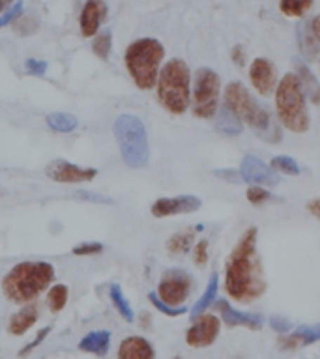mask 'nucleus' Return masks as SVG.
<instances>
[{
  "label": "nucleus",
  "mask_w": 320,
  "mask_h": 359,
  "mask_svg": "<svg viewBox=\"0 0 320 359\" xmlns=\"http://www.w3.org/2000/svg\"><path fill=\"white\" fill-rule=\"evenodd\" d=\"M199 230H202V224L195 226V229H185L182 232H176L174 236H171L167 241V251L168 255H185L193 247V241H195V236Z\"/></svg>",
  "instance_id": "4be33fe9"
},
{
  "label": "nucleus",
  "mask_w": 320,
  "mask_h": 359,
  "mask_svg": "<svg viewBox=\"0 0 320 359\" xmlns=\"http://www.w3.org/2000/svg\"><path fill=\"white\" fill-rule=\"evenodd\" d=\"M215 176L218 178H221L223 182H232V184H240V182H244V178H241L240 170H230V168H221V170H215Z\"/></svg>",
  "instance_id": "ea45409f"
},
{
  "label": "nucleus",
  "mask_w": 320,
  "mask_h": 359,
  "mask_svg": "<svg viewBox=\"0 0 320 359\" xmlns=\"http://www.w3.org/2000/svg\"><path fill=\"white\" fill-rule=\"evenodd\" d=\"M277 120L292 133H305L309 129L307 95L296 73H286L275 88Z\"/></svg>",
  "instance_id": "7ed1b4c3"
},
{
  "label": "nucleus",
  "mask_w": 320,
  "mask_h": 359,
  "mask_svg": "<svg viewBox=\"0 0 320 359\" xmlns=\"http://www.w3.org/2000/svg\"><path fill=\"white\" fill-rule=\"evenodd\" d=\"M67 296H69V290H67L66 285H55L47 294V307H49L51 313H60L62 309L66 307Z\"/></svg>",
  "instance_id": "bb28decb"
},
{
  "label": "nucleus",
  "mask_w": 320,
  "mask_h": 359,
  "mask_svg": "<svg viewBox=\"0 0 320 359\" xmlns=\"http://www.w3.org/2000/svg\"><path fill=\"white\" fill-rule=\"evenodd\" d=\"M21 13H22V2H21V0H17L15 4L11 6L10 10L6 11L4 15L0 17V28L8 27V25H10V22L17 21V19H19V17H21Z\"/></svg>",
  "instance_id": "f704fd0d"
},
{
  "label": "nucleus",
  "mask_w": 320,
  "mask_h": 359,
  "mask_svg": "<svg viewBox=\"0 0 320 359\" xmlns=\"http://www.w3.org/2000/svg\"><path fill=\"white\" fill-rule=\"evenodd\" d=\"M45 176L58 184H83L98 176V170L92 167H79L66 159H55L45 167Z\"/></svg>",
  "instance_id": "9d476101"
},
{
  "label": "nucleus",
  "mask_w": 320,
  "mask_h": 359,
  "mask_svg": "<svg viewBox=\"0 0 320 359\" xmlns=\"http://www.w3.org/2000/svg\"><path fill=\"white\" fill-rule=\"evenodd\" d=\"M39 28V21L34 15L30 17H19L15 22V32L19 36H27V34H34Z\"/></svg>",
  "instance_id": "473e14b6"
},
{
  "label": "nucleus",
  "mask_w": 320,
  "mask_h": 359,
  "mask_svg": "<svg viewBox=\"0 0 320 359\" xmlns=\"http://www.w3.org/2000/svg\"><path fill=\"white\" fill-rule=\"evenodd\" d=\"M320 341V324L300 325L296 331H288V335L281 337L279 344L283 350H294V348L309 346Z\"/></svg>",
  "instance_id": "f3484780"
},
{
  "label": "nucleus",
  "mask_w": 320,
  "mask_h": 359,
  "mask_svg": "<svg viewBox=\"0 0 320 359\" xmlns=\"http://www.w3.org/2000/svg\"><path fill=\"white\" fill-rule=\"evenodd\" d=\"M101 251H103V245L98 241H84V243L73 247V255H77V257H92V255H100Z\"/></svg>",
  "instance_id": "72a5a7b5"
},
{
  "label": "nucleus",
  "mask_w": 320,
  "mask_h": 359,
  "mask_svg": "<svg viewBox=\"0 0 320 359\" xmlns=\"http://www.w3.org/2000/svg\"><path fill=\"white\" fill-rule=\"evenodd\" d=\"M311 32H313V36L320 41V15H316L313 19V22H311Z\"/></svg>",
  "instance_id": "c03bdc74"
},
{
  "label": "nucleus",
  "mask_w": 320,
  "mask_h": 359,
  "mask_svg": "<svg viewBox=\"0 0 320 359\" xmlns=\"http://www.w3.org/2000/svg\"><path fill=\"white\" fill-rule=\"evenodd\" d=\"M49 333H51V325H47V327H44V330H41V331H38V335L34 337V341L28 342L27 346L22 348L21 352H19V355H27L28 352H32L34 348L39 346V344H41V342H44L45 339H47V335H49Z\"/></svg>",
  "instance_id": "e433bc0d"
},
{
  "label": "nucleus",
  "mask_w": 320,
  "mask_h": 359,
  "mask_svg": "<svg viewBox=\"0 0 320 359\" xmlns=\"http://www.w3.org/2000/svg\"><path fill=\"white\" fill-rule=\"evenodd\" d=\"M240 174L247 184L264 185V187H272V185L279 184V178H277L272 165H266L262 159H258L251 154L241 159Z\"/></svg>",
  "instance_id": "ddd939ff"
},
{
  "label": "nucleus",
  "mask_w": 320,
  "mask_h": 359,
  "mask_svg": "<svg viewBox=\"0 0 320 359\" xmlns=\"http://www.w3.org/2000/svg\"><path fill=\"white\" fill-rule=\"evenodd\" d=\"M163 58H165V47L159 39L140 38L129 43L124 55V62L137 88L152 90L156 86Z\"/></svg>",
  "instance_id": "20e7f679"
},
{
  "label": "nucleus",
  "mask_w": 320,
  "mask_h": 359,
  "mask_svg": "<svg viewBox=\"0 0 320 359\" xmlns=\"http://www.w3.org/2000/svg\"><path fill=\"white\" fill-rule=\"evenodd\" d=\"M249 81L260 95H269L277 88V67L268 58H255L249 66Z\"/></svg>",
  "instance_id": "4468645a"
},
{
  "label": "nucleus",
  "mask_w": 320,
  "mask_h": 359,
  "mask_svg": "<svg viewBox=\"0 0 320 359\" xmlns=\"http://www.w3.org/2000/svg\"><path fill=\"white\" fill-rule=\"evenodd\" d=\"M193 262L195 266H204L208 262V241L201 240L193 247Z\"/></svg>",
  "instance_id": "c9c22d12"
},
{
  "label": "nucleus",
  "mask_w": 320,
  "mask_h": 359,
  "mask_svg": "<svg viewBox=\"0 0 320 359\" xmlns=\"http://www.w3.org/2000/svg\"><path fill=\"white\" fill-rule=\"evenodd\" d=\"M109 296H111V302L112 305H114V309L118 311V314H120L126 322H133V309H131L129 302L126 299V296H124L122 288L118 285H112L111 288H109Z\"/></svg>",
  "instance_id": "393cba45"
},
{
  "label": "nucleus",
  "mask_w": 320,
  "mask_h": 359,
  "mask_svg": "<svg viewBox=\"0 0 320 359\" xmlns=\"http://www.w3.org/2000/svg\"><path fill=\"white\" fill-rule=\"evenodd\" d=\"M10 2H11V0H0V13L4 11V8H6V6H8V4H10Z\"/></svg>",
  "instance_id": "a18cd8bd"
},
{
  "label": "nucleus",
  "mask_w": 320,
  "mask_h": 359,
  "mask_svg": "<svg viewBox=\"0 0 320 359\" xmlns=\"http://www.w3.org/2000/svg\"><path fill=\"white\" fill-rule=\"evenodd\" d=\"M274 196L269 193L268 189H264V185H251L249 189H247V201L251 202V204H264V202L272 201Z\"/></svg>",
  "instance_id": "2f4dec72"
},
{
  "label": "nucleus",
  "mask_w": 320,
  "mask_h": 359,
  "mask_svg": "<svg viewBox=\"0 0 320 359\" xmlns=\"http://www.w3.org/2000/svg\"><path fill=\"white\" fill-rule=\"evenodd\" d=\"M25 66H27V72L30 73V75H36V77L45 75V72H47V62L36 60V58H28Z\"/></svg>",
  "instance_id": "58836bf2"
},
{
  "label": "nucleus",
  "mask_w": 320,
  "mask_h": 359,
  "mask_svg": "<svg viewBox=\"0 0 320 359\" xmlns=\"http://www.w3.org/2000/svg\"><path fill=\"white\" fill-rule=\"evenodd\" d=\"M45 122L56 133H72L73 129H77L79 120L69 112H51L45 118Z\"/></svg>",
  "instance_id": "b1692460"
},
{
  "label": "nucleus",
  "mask_w": 320,
  "mask_h": 359,
  "mask_svg": "<svg viewBox=\"0 0 320 359\" xmlns=\"http://www.w3.org/2000/svg\"><path fill=\"white\" fill-rule=\"evenodd\" d=\"M218 286H219V275L218 271H213V273L210 275V279H208L204 294H202L201 299H199V302L193 305V309H191V318L195 320L196 316H201V314L204 313V311H206L213 302H215V296H218Z\"/></svg>",
  "instance_id": "5701e85b"
},
{
  "label": "nucleus",
  "mask_w": 320,
  "mask_h": 359,
  "mask_svg": "<svg viewBox=\"0 0 320 359\" xmlns=\"http://www.w3.org/2000/svg\"><path fill=\"white\" fill-rule=\"evenodd\" d=\"M111 47H112V34L109 30L105 32H101L98 38L94 39V43H92V50H94V55L101 60H107L109 55H111Z\"/></svg>",
  "instance_id": "7c9ffc66"
},
{
  "label": "nucleus",
  "mask_w": 320,
  "mask_h": 359,
  "mask_svg": "<svg viewBox=\"0 0 320 359\" xmlns=\"http://www.w3.org/2000/svg\"><path fill=\"white\" fill-rule=\"evenodd\" d=\"M257 234L255 226L247 229L225 262V290L234 302L244 305L253 303L266 292Z\"/></svg>",
  "instance_id": "f257e3e1"
},
{
  "label": "nucleus",
  "mask_w": 320,
  "mask_h": 359,
  "mask_svg": "<svg viewBox=\"0 0 320 359\" xmlns=\"http://www.w3.org/2000/svg\"><path fill=\"white\" fill-rule=\"evenodd\" d=\"M111 344V333L107 330L90 331L88 335H84L79 342V350L83 352L95 353V355H105Z\"/></svg>",
  "instance_id": "aec40b11"
},
{
  "label": "nucleus",
  "mask_w": 320,
  "mask_h": 359,
  "mask_svg": "<svg viewBox=\"0 0 320 359\" xmlns=\"http://www.w3.org/2000/svg\"><path fill=\"white\" fill-rule=\"evenodd\" d=\"M313 0H279V10L286 17H303L311 10Z\"/></svg>",
  "instance_id": "cd10ccee"
},
{
  "label": "nucleus",
  "mask_w": 320,
  "mask_h": 359,
  "mask_svg": "<svg viewBox=\"0 0 320 359\" xmlns=\"http://www.w3.org/2000/svg\"><path fill=\"white\" fill-rule=\"evenodd\" d=\"M157 100L171 114H184L189 109L191 72L182 58L168 60L159 72L156 83Z\"/></svg>",
  "instance_id": "423d86ee"
},
{
  "label": "nucleus",
  "mask_w": 320,
  "mask_h": 359,
  "mask_svg": "<svg viewBox=\"0 0 320 359\" xmlns=\"http://www.w3.org/2000/svg\"><path fill=\"white\" fill-rule=\"evenodd\" d=\"M230 58L236 62V66H246V50L241 49V45H236V47H232Z\"/></svg>",
  "instance_id": "79ce46f5"
},
{
  "label": "nucleus",
  "mask_w": 320,
  "mask_h": 359,
  "mask_svg": "<svg viewBox=\"0 0 320 359\" xmlns=\"http://www.w3.org/2000/svg\"><path fill=\"white\" fill-rule=\"evenodd\" d=\"M298 77L302 81V86H303V92L305 95H311V100L314 103H319L320 101V86L316 84V79L311 72H309L307 66H303L302 62H298Z\"/></svg>",
  "instance_id": "a878e982"
},
{
  "label": "nucleus",
  "mask_w": 320,
  "mask_h": 359,
  "mask_svg": "<svg viewBox=\"0 0 320 359\" xmlns=\"http://www.w3.org/2000/svg\"><path fill=\"white\" fill-rule=\"evenodd\" d=\"M36 322H38V307L34 303H27L21 311L11 314L8 331H10L11 335H25Z\"/></svg>",
  "instance_id": "6ab92c4d"
},
{
  "label": "nucleus",
  "mask_w": 320,
  "mask_h": 359,
  "mask_svg": "<svg viewBox=\"0 0 320 359\" xmlns=\"http://www.w3.org/2000/svg\"><path fill=\"white\" fill-rule=\"evenodd\" d=\"M215 307L219 311V316L229 327H247V330L257 331L262 327V316L253 313H241L238 309H234L229 302L225 299H218Z\"/></svg>",
  "instance_id": "2eb2a0df"
},
{
  "label": "nucleus",
  "mask_w": 320,
  "mask_h": 359,
  "mask_svg": "<svg viewBox=\"0 0 320 359\" xmlns=\"http://www.w3.org/2000/svg\"><path fill=\"white\" fill-rule=\"evenodd\" d=\"M269 327L277 333H288L292 330L291 320H286L285 316H272L269 318Z\"/></svg>",
  "instance_id": "4c0bfd02"
},
{
  "label": "nucleus",
  "mask_w": 320,
  "mask_h": 359,
  "mask_svg": "<svg viewBox=\"0 0 320 359\" xmlns=\"http://www.w3.org/2000/svg\"><path fill=\"white\" fill-rule=\"evenodd\" d=\"M223 101L225 107H229L241 122H246L249 128L255 129L258 137H262L264 140H269V142H277L281 139L279 129L274 126L268 111L258 105L251 92L241 83L234 81V83L227 84L223 92Z\"/></svg>",
  "instance_id": "39448f33"
},
{
  "label": "nucleus",
  "mask_w": 320,
  "mask_h": 359,
  "mask_svg": "<svg viewBox=\"0 0 320 359\" xmlns=\"http://www.w3.org/2000/svg\"><path fill=\"white\" fill-rule=\"evenodd\" d=\"M307 212L316 219H320V198H313V201L307 202Z\"/></svg>",
  "instance_id": "37998d69"
},
{
  "label": "nucleus",
  "mask_w": 320,
  "mask_h": 359,
  "mask_svg": "<svg viewBox=\"0 0 320 359\" xmlns=\"http://www.w3.org/2000/svg\"><path fill=\"white\" fill-rule=\"evenodd\" d=\"M122 161L131 168H142L150 159L148 135L142 120L135 114H120L112 123Z\"/></svg>",
  "instance_id": "0eeeda50"
},
{
  "label": "nucleus",
  "mask_w": 320,
  "mask_h": 359,
  "mask_svg": "<svg viewBox=\"0 0 320 359\" xmlns=\"http://www.w3.org/2000/svg\"><path fill=\"white\" fill-rule=\"evenodd\" d=\"M154 355L156 352L145 337H128L120 342V348H118L120 359H152Z\"/></svg>",
  "instance_id": "a211bd4d"
},
{
  "label": "nucleus",
  "mask_w": 320,
  "mask_h": 359,
  "mask_svg": "<svg viewBox=\"0 0 320 359\" xmlns=\"http://www.w3.org/2000/svg\"><path fill=\"white\" fill-rule=\"evenodd\" d=\"M215 129H218L221 135H227V137H236L244 131V123L234 112L230 111L229 107H219L218 112H215Z\"/></svg>",
  "instance_id": "412c9836"
},
{
  "label": "nucleus",
  "mask_w": 320,
  "mask_h": 359,
  "mask_svg": "<svg viewBox=\"0 0 320 359\" xmlns=\"http://www.w3.org/2000/svg\"><path fill=\"white\" fill-rule=\"evenodd\" d=\"M55 279V268L49 262H21L2 279L4 296L11 303H32Z\"/></svg>",
  "instance_id": "f03ea898"
},
{
  "label": "nucleus",
  "mask_w": 320,
  "mask_h": 359,
  "mask_svg": "<svg viewBox=\"0 0 320 359\" xmlns=\"http://www.w3.org/2000/svg\"><path fill=\"white\" fill-rule=\"evenodd\" d=\"M193 290V277L184 269H167L157 285V296L163 302L180 307Z\"/></svg>",
  "instance_id": "1a4fd4ad"
},
{
  "label": "nucleus",
  "mask_w": 320,
  "mask_h": 359,
  "mask_svg": "<svg viewBox=\"0 0 320 359\" xmlns=\"http://www.w3.org/2000/svg\"><path fill=\"white\" fill-rule=\"evenodd\" d=\"M75 198H81V201H90V202H100V204H112L111 198H105V196L94 195V193H86V191H77L75 193Z\"/></svg>",
  "instance_id": "a19ab883"
},
{
  "label": "nucleus",
  "mask_w": 320,
  "mask_h": 359,
  "mask_svg": "<svg viewBox=\"0 0 320 359\" xmlns=\"http://www.w3.org/2000/svg\"><path fill=\"white\" fill-rule=\"evenodd\" d=\"M148 299H150L152 305H154V307H156L159 313H163L165 316H171V318H176V316H182V314L187 313V307H185V305L173 307V305H168V303L163 302L161 297L157 296L156 292H150V294H148Z\"/></svg>",
  "instance_id": "c756f323"
},
{
  "label": "nucleus",
  "mask_w": 320,
  "mask_h": 359,
  "mask_svg": "<svg viewBox=\"0 0 320 359\" xmlns=\"http://www.w3.org/2000/svg\"><path fill=\"white\" fill-rule=\"evenodd\" d=\"M272 168H274L275 172L286 174V176H298V174L302 172V168L298 165L296 159H292L288 156H277L272 159Z\"/></svg>",
  "instance_id": "c85d7f7f"
},
{
  "label": "nucleus",
  "mask_w": 320,
  "mask_h": 359,
  "mask_svg": "<svg viewBox=\"0 0 320 359\" xmlns=\"http://www.w3.org/2000/svg\"><path fill=\"white\" fill-rule=\"evenodd\" d=\"M202 206L199 196L180 195V196H163L152 204V215L154 217H173V215H184L193 213Z\"/></svg>",
  "instance_id": "f8f14e48"
},
{
  "label": "nucleus",
  "mask_w": 320,
  "mask_h": 359,
  "mask_svg": "<svg viewBox=\"0 0 320 359\" xmlns=\"http://www.w3.org/2000/svg\"><path fill=\"white\" fill-rule=\"evenodd\" d=\"M219 327H221V322L218 316L202 313L201 316H196L193 325L185 333V342L191 348H208L218 339Z\"/></svg>",
  "instance_id": "9b49d317"
},
{
  "label": "nucleus",
  "mask_w": 320,
  "mask_h": 359,
  "mask_svg": "<svg viewBox=\"0 0 320 359\" xmlns=\"http://www.w3.org/2000/svg\"><path fill=\"white\" fill-rule=\"evenodd\" d=\"M4 193H6V191H4V189H0V195H4Z\"/></svg>",
  "instance_id": "49530a36"
},
{
  "label": "nucleus",
  "mask_w": 320,
  "mask_h": 359,
  "mask_svg": "<svg viewBox=\"0 0 320 359\" xmlns=\"http://www.w3.org/2000/svg\"><path fill=\"white\" fill-rule=\"evenodd\" d=\"M107 17V4L103 0H86L79 17V27L84 38L94 36Z\"/></svg>",
  "instance_id": "dca6fc26"
},
{
  "label": "nucleus",
  "mask_w": 320,
  "mask_h": 359,
  "mask_svg": "<svg viewBox=\"0 0 320 359\" xmlns=\"http://www.w3.org/2000/svg\"><path fill=\"white\" fill-rule=\"evenodd\" d=\"M219 92L221 81L218 73L210 67H199L193 83V114L202 120L215 116L219 109Z\"/></svg>",
  "instance_id": "6e6552de"
}]
</instances>
